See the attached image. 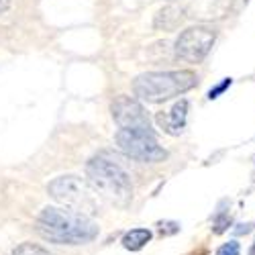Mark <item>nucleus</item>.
Returning a JSON list of instances; mask_svg holds the SVG:
<instances>
[{
    "label": "nucleus",
    "mask_w": 255,
    "mask_h": 255,
    "mask_svg": "<svg viewBox=\"0 0 255 255\" xmlns=\"http://www.w3.org/2000/svg\"><path fill=\"white\" fill-rule=\"evenodd\" d=\"M231 84H233V80H231V78H225V80L219 84V86H215V88H212V90L208 92V98H210V100L219 98V94H223V92H225V90L231 86Z\"/></svg>",
    "instance_id": "nucleus-14"
},
{
    "label": "nucleus",
    "mask_w": 255,
    "mask_h": 255,
    "mask_svg": "<svg viewBox=\"0 0 255 255\" xmlns=\"http://www.w3.org/2000/svg\"><path fill=\"white\" fill-rule=\"evenodd\" d=\"M186 117H188V102L186 100H178L167 113H159L157 115V123L159 127L169 133V135H180L186 127Z\"/></svg>",
    "instance_id": "nucleus-9"
},
{
    "label": "nucleus",
    "mask_w": 255,
    "mask_h": 255,
    "mask_svg": "<svg viewBox=\"0 0 255 255\" xmlns=\"http://www.w3.org/2000/svg\"><path fill=\"white\" fill-rule=\"evenodd\" d=\"M37 233L57 245H82L96 239L98 225L90 217L70 208L47 206L37 219Z\"/></svg>",
    "instance_id": "nucleus-1"
},
{
    "label": "nucleus",
    "mask_w": 255,
    "mask_h": 255,
    "mask_svg": "<svg viewBox=\"0 0 255 255\" xmlns=\"http://www.w3.org/2000/svg\"><path fill=\"white\" fill-rule=\"evenodd\" d=\"M235 231V235H247V233L253 231V223H245V225H237V229H233Z\"/></svg>",
    "instance_id": "nucleus-15"
},
{
    "label": "nucleus",
    "mask_w": 255,
    "mask_h": 255,
    "mask_svg": "<svg viewBox=\"0 0 255 255\" xmlns=\"http://www.w3.org/2000/svg\"><path fill=\"white\" fill-rule=\"evenodd\" d=\"M215 39L217 33L208 27H190L182 31L176 41V55L186 63H200L208 55Z\"/></svg>",
    "instance_id": "nucleus-6"
},
{
    "label": "nucleus",
    "mask_w": 255,
    "mask_h": 255,
    "mask_svg": "<svg viewBox=\"0 0 255 255\" xmlns=\"http://www.w3.org/2000/svg\"><path fill=\"white\" fill-rule=\"evenodd\" d=\"M249 255H255V243H253V249H251V253Z\"/></svg>",
    "instance_id": "nucleus-17"
},
{
    "label": "nucleus",
    "mask_w": 255,
    "mask_h": 255,
    "mask_svg": "<svg viewBox=\"0 0 255 255\" xmlns=\"http://www.w3.org/2000/svg\"><path fill=\"white\" fill-rule=\"evenodd\" d=\"M151 241V231L149 229H133L123 237V247L129 251H139Z\"/></svg>",
    "instance_id": "nucleus-11"
},
{
    "label": "nucleus",
    "mask_w": 255,
    "mask_h": 255,
    "mask_svg": "<svg viewBox=\"0 0 255 255\" xmlns=\"http://www.w3.org/2000/svg\"><path fill=\"white\" fill-rule=\"evenodd\" d=\"M47 192L51 198L66 208L80 212V215H94L98 210V198L96 192L78 176H59L49 186Z\"/></svg>",
    "instance_id": "nucleus-4"
},
{
    "label": "nucleus",
    "mask_w": 255,
    "mask_h": 255,
    "mask_svg": "<svg viewBox=\"0 0 255 255\" xmlns=\"http://www.w3.org/2000/svg\"><path fill=\"white\" fill-rule=\"evenodd\" d=\"M184 8L178 6H165L157 12L155 16V29H163V31H174L182 20H184Z\"/></svg>",
    "instance_id": "nucleus-10"
},
{
    "label": "nucleus",
    "mask_w": 255,
    "mask_h": 255,
    "mask_svg": "<svg viewBox=\"0 0 255 255\" xmlns=\"http://www.w3.org/2000/svg\"><path fill=\"white\" fill-rule=\"evenodd\" d=\"M90 188L117 206H127L133 200V184L125 169L104 157H92L86 165Z\"/></svg>",
    "instance_id": "nucleus-2"
},
{
    "label": "nucleus",
    "mask_w": 255,
    "mask_h": 255,
    "mask_svg": "<svg viewBox=\"0 0 255 255\" xmlns=\"http://www.w3.org/2000/svg\"><path fill=\"white\" fill-rule=\"evenodd\" d=\"M113 111V119L117 121V125L121 127L123 131H147L153 133L151 129V121L149 115L145 113V109L141 106V102H137L131 96H117L111 104Z\"/></svg>",
    "instance_id": "nucleus-7"
},
{
    "label": "nucleus",
    "mask_w": 255,
    "mask_h": 255,
    "mask_svg": "<svg viewBox=\"0 0 255 255\" xmlns=\"http://www.w3.org/2000/svg\"><path fill=\"white\" fill-rule=\"evenodd\" d=\"M233 0H188L184 14L196 20H219L229 14Z\"/></svg>",
    "instance_id": "nucleus-8"
},
{
    "label": "nucleus",
    "mask_w": 255,
    "mask_h": 255,
    "mask_svg": "<svg viewBox=\"0 0 255 255\" xmlns=\"http://www.w3.org/2000/svg\"><path fill=\"white\" fill-rule=\"evenodd\" d=\"M196 84H198V78L190 70L147 72L135 78L133 92L143 102H165L174 96L192 90Z\"/></svg>",
    "instance_id": "nucleus-3"
},
{
    "label": "nucleus",
    "mask_w": 255,
    "mask_h": 255,
    "mask_svg": "<svg viewBox=\"0 0 255 255\" xmlns=\"http://www.w3.org/2000/svg\"><path fill=\"white\" fill-rule=\"evenodd\" d=\"M239 253H241V245L237 241H229V243L221 245L217 251V255H239Z\"/></svg>",
    "instance_id": "nucleus-13"
},
{
    "label": "nucleus",
    "mask_w": 255,
    "mask_h": 255,
    "mask_svg": "<svg viewBox=\"0 0 255 255\" xmlns=\"http://www.w3.org/2000/svg\"><path fill=\"white\" fill-rule=\"evenodd\" d=\"M115 141L119 145V149L137 161L143 163H157L167 157V151L163 147H159L155 133L147 131H119L115 135Z\"/></svg>",
    "instance_id": "nucleus-5"
},
{
    "label": "nucleus",
    "mask_w": 255,
    "mask_h": 255,
    "mask_svg": "<svg viewBox=\"0 0 255 255\" xmlns=\"http://www.w3.org/2000/svg\"><path fill=\"white\" fill-rule=\"evenodd\" d=\"M8 6H10V0H0V14L6 12Z\"/></svg>",
    "instance_id": "nucleus-16"
},
{
    "label": "nucleus",
    "mask_w": 255,
    "mask_h": 255,
    "mask_svg": "<svg viewBox=\"0 0 255 255\" xmlns=\"http://www.w3.org/2000/svg\"><path fill=\"white\" fill-rule=\"evenodd\" d=\"M12 255H53V253H49L47 249L39 247V245H33V243H23L12 251Z\"/></svg>",
    "instance_id": "nucleus-12"
}]
</instances>
